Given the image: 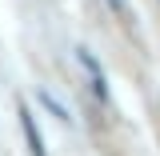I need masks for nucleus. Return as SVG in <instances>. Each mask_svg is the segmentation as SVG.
Returning <instances> with one entry per match:
<instances>
[{
    "mask_svg": "<svg viewBox=\"0 0 160 156\" xmlns=\"http://www.w3.org/2000/svg\"><path fill=\"white\" fill-rule=\"evenodd\" d=\"M20 128H24V140H28V152L44 156V136H40V128H36V120H32V112H28V104H20Z\"/></svg>",
    "mask_w": 160,
    "mask_h": 156,
    "instance_id": "f257e3e1",
    "label": "nucleus"
},
{
    "mask_svg": "<svg viewBox=\"0 0 160 156\" xmlns=\"http://www.w3.org/2000/svg\"><path fill=\"white\" fill-rule=\"evenodd\" d=\"M112 4V12H124V0H108Z\"/></svg>",
    "mask_w": 160,
    "mask_h": 156,
    "instance_id": "f03ea898",
    "label": "nucleus"
}]
</instances>
